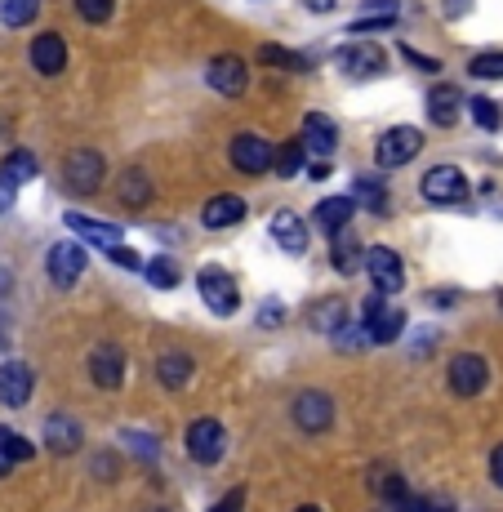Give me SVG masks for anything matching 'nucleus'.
I'll use <instances>...</instances> for the list:
<instances>
[{"label": "nucleus", "mask_w": 503, "mask_h": 512, "mask_svg": "<svg viewBox=\"0 0 503 512\" xmlns=\"http://www.w3.org/2000/svg\"><path fill=\"white\" fill-rule=\"evenodd\" d=\"M196 290H201V303L210 312H219V317H232L236 308H241V290H236V281L228 277L223 268H201V277H196Z\"/></svg>", "instance_id": "obj_1"}, {"label": "nucleus", "mask_w": 503, "mask_h": 512, "mask_svg": "<svg viewBox=\"0 0 503 512\" xmlns=\"http://www.w3.org/2000/svg\"><path fill=\"white\" fill-rule=\"evenodd\" d=\"M419 147H423V134L414 125H397V130H388L379 139L374 161H379V170H401V165H410L419 156Z\"/></svg>", "instance_id": "obj_2"}, {"label": "nucleus", "mask_w": 503, "mask_h": 512, "mask_svg": "<svg viewBox=\"0 0 503 512\" xmlns=\"http://www.w3.org/2000/svg\"><path fill=\"white\" fill-rule=\"evenodd\" d=\"M419 192H423V201H432V205H463L468 201V179H463L455 165H437V170L423 174Z\"/></svg>", "instance_id": "obj_3"}, {"label": "nucleus", "mask_w": 503, "mask_h": 512, "mask_svg": "<svg viewBox=\"0 0 503 512\" xmlns=\"http://www.w3.org/2000/svg\"><path fill=\"white\" fill-rule=\"evenodd\" d=\"M366 277L374 281V290L379 294H397L401 285H406V263H401L397 250L374 245V250H366Z\"/></svg>", "instance_id": "obj_4"}, {"label": "nucleus", "mask_w": 503, "mask_h": 512, "mask_svg": "<svg viewBox=\"0 0 503 512\" xmlns=\"http://www.w3.org/2000/svg\"><path fill=\"white\" fill-rule=\"evenodd\" d=\"M187 450H192L196 464H219L223 450H228V432L219 419H196L187 428Z\"/></svg>", "instance_id": "obj_5"}, {"label": "nucleus", "mask_w": 503, "mask_h": 512, "mask_svg": "<svg viewBox=\"0 0 503 512\" xmlns=\"http://www.w3.org/2000/svg\"><path fill=\"white\" fill-rule=\"evenodd\" d=\"M67 187H72L76 196H90L103 187V174H107V161L98 152H90V147H81V152H72L67 156Z\"/></svg>", "instance_id": "obj_6"}, {"label": "nucleus", "mask_w": 503, "mask_h": 512, "mask_svg": "<svg viewBox=\"0 0 503 512\" xmlns=\"http://www.w3.org/2000/svg\"><path fill=\"white\" fill-rule=\"evenodd\" d=\"M85 250L76 241H58L54 250H49V259H45V268H49V281L58 285V290H72L76 281L85 277Z\"/></svg>", "instance_id": "obj_7"}, {"label": "nucleus", "mask_w": 503, "mask_h": 512, "mask_svg": "<svg viewBox=\"0 0 503 512\" xmlns=\"http://www.w3.org/2000/svg\"><path fill=\"white\" fill-rule=\"evenodd\" d=\"M361 326H366L370 343H392L401 330H406V317H401V308L383 303V294H374L366 308H361Z\"/></svg>", "instance_id": "obj_8"}, {"label": "nucleus", "mask_w": 503, "mask_h": 512, "mask_svg": "<svg viewBox=\"0 0 503 512\" xmlns=\"http://www.w3.org/2000/svg\"><path fill=\"white\" fill-rule=\"evenodd\" d=\"M334 63H339V72L348 76V81H370V76L383 72V49L379 45H343L339 54H334Z\"/></svg>", "instance_id": "obj_9"}, {"label": "nucleus", "mask_w": 503, "mask_h": 512, "mask_svg": "<svg viewBox=\"0 0 503 512\" xmlns=\"http://www.w3.org/2000/svg\"><path fill=\"white\" fill-rule=\"evenodd\" d=\"M450 388H455V397H477L481 388L490 383V366L477 357V352H459L455 361H450Z\"/></svg>", "instance_id": "obj_10"}, {"label": "nucleus", "mask_w": 503, "mask_h": 512, "mask_svg": "<svg viewBox=\"0 0 503 512\" xmlns=\"http://www.w3.org/2000/svg\"><path fill=\"white\" fill-rule=\"evenodd\" d=\"M272 152L276 147L268 139H259V134H236L232 139V165L241 174H268L272 170Z\"/></svg>", "instance_id": "obj_11"}, {"label": "nucleus", "mask_w": 503, "mask_h": 512, "mask_svg": "<svg viewBox=\"0 0 503 512\" xmlns=\"http://www.w3.org/2000/svg\"><path fill=\"white\" fill-rule=\"evenodd\" d=\"M32 366L27 361H5L0 366V401H5L9 410H18V406H27L32 401Z\"/></svg>", "instance_id": "obj_12"}, {"label": "nucleus", "mask_w": 503, "mask_h": 512, "mask_svg": "<svg viewBox=\"0 0 503 512\" xmlns=\"http://www.w3.org/2000/svg\"><path fill=\"white\" fill-rule=\"evenodd\" d=\"M210 85L219 90L223 98H241L245 85H250V72H245V63L236 54H219L210 63Z\"/></svg>", "instance_id": "obj_13"}, {"label": "nucleus", "mask_w": 503, "mask_h": 512, "mask_svg": "<svg viewBox=\"0 0 503 512\" xmlns=\"http://www.w3.org/2000/svg\"><path fill=\"white\" fill-rule=\"evenodd\" d=\"M303 152H312L317 161H330L334 156V147H339V130H334V121L330 116H321V112H312L308 121H303Z\"/></svg>", "instance_id": "obj_14"}, {"label": "nucleus", "mask_w": 503, "mask_h": 512, "mask_svg": "<svg viewBox=\"0 0 503 512\" xmlns=\"http://www.w3.org/2000/svg\"><path fill=\"white\" fill-rule=\"evenodd\" d=\"M334 419V401L325 397V392H299V401H294V423H299L303 432H325Z\"/></svg>", "instance_id": "obj_15"}, {"label": "nucleus", "mask_w": 503, "mask_h": 512, "mask_svg": "<svg viewBox=\"0 0 503 512\" xmlns=\"http://www.w3.org/2000/svg\"><path fill=\"white\" fill-rule=\"evenodd\" d=\"M90 379L98 383V388H121V379H125V352L112 348V343H98V348L90 352Z\"/></svg>", "instance_id": "obj_16"}, {"label": "nucleus", "mask_w": 503, "mask_h": 512, "mask_svg": "<svg viewBox=\"0 0 503 512\" xmlns=\"http://www.w3.org/2000/svg\"><path fill=\"white\" fill-rule=\"evenodd\" d=\"M81 441H85V432H81V423H76L72 415H54L45 423V450L49 455H76Z\"/></svg>", "instance_id": "obj_17"}, {"label": "nucleus", "mask_w": 503, "mask_h": 512, "mask_svg": "<svg viewBox=\"0 0 503 512\" xmlns=\"http://www.w3.org/2000/svg\"><path fill=\"white\" fill-rule=\"evenodd\" d=\"M201 219H205V228H236V223L245 219V201L236 192H219V196H210L205 201V210H201Z\"/></svg>", "instance_id": "obj_18"}, {"label": "nucleus", "mask_w": 503, "mask_h": 512, "mask_svg": "<svg viewBox=\"0 0 503 512\" xmlns=\"http://www.w3.org/2000/svg\"><path fill=\"white\" fill-rule=\"evenodd\" d=\"M272 241L281 245L285 254H303L308 250V223L299 219V214H290V210H281V214H272Z\"/></svg>", "instance_id": "obj_19"}, {"label": "nucleus", "mask_w": 503, "mask_h": 512, "mask_svg": "<svg viewBox=\"0 0 503 512\" xmlns=\"http://www.w3.org/2000/svg\"><path fill=\"white\" fill-rule=\"evenodd\" d=\"M397 0H366V5L357 9V18H352V32H383V27H397Z\"/></svg>", "instance_id": "obj_20"}, {"label": "nucleus", "mask_w": 503, "mask_h": 512, "mask_svg": "<svg viewBox=\"0 0 503 512\" xmlns=\"http://www.w3.org/2000/svg\"><path fill=\"white\" fill-rule=\"evenodd\" d=\"M32 67L41 76H58L67 67V45H63V36H36L32 41Z\"/></svg>", "instance_id": "obj_21"}, {"label": "nucleus", "mask_w": 503, "mask_h": 512, "mask_svg": "<svg viewBox=\"0 0 503 512\" xmlns=\"http://www.w3.org/2000/svg\"><path fill=\"white\" fill-rule=\"evenodd\" d=\"M463 112V94L455 90V85H437V90L428 94V121L441 125V130H450V125L459 121Z\"/></svg>", "instance_id": "obj_22"}, {"label": "nucleus", "mask_w": 503, "mask_h": 512, "mask_svg": "<svg viewBox=\"0 0 503 512\" xmlns=\"http://www.w3.org/2000/svg\"><path fill=\"white\" fill-rule=\"evenodd\" d=\"M352 214H357V205H352V196H325V201L317 205V228L325 236L343 232L352 223Z\"/></svg>", "instance_id": "obj_23"}, {"label": "nucleus", "mask_w": 503, "mask_h": 512, "mask_svg": "<svg viewBox=\"0 0 503 512\" xmlns=\"http://www.w3.org/2000/svg\"><path fill=\"white\" fill-rule=\"evenodd\" d=\"M36 179V156L27 152V147H18V152H9L5 156V165H0V187H23V183H32Z\"/></svg>", "instance_id": "obj_24"}, {"label": "nucleus", "mask_w": 503, "mask_h": 512, "mask_svg": "<svg viewBox=\"0 0 503 512\" xmlns=\"http://www.w3.org/2000/svg\"><path fill=\"white\" fill-rule=\"evenodd\" d=\"M63 223L81 236V241H94V245H103V250L121 241V228H116V223H98V219H85V214H67Z\"/></svg>", "instance_id": "obj_25"}, {"label": "nucleus", "mask_w": 503, "mask_h": 512, "mask_svg": "<svg viewBox=\"0 0 503 512\" xmlns=\"http://www.w3.org/2000/svg\"><path fill=\"white\" fill-rule=\"evenodd\" d=\"M192 357L187 352H165L161 361H156V379L165 383V388H187L192 383Z\"/></svg>", "instance_id": "obj_26"}, {"label": "nucleus", "mask_w": 503, "mask_h": 512, "mask_svg": "<svg viewBox=\"0 0 503 512\" xmlns=\"http://www.w3.org/2000/svg\"><path fill=\"white\" fill-rule=\"evenodd\" d=\"M36 455V446L32 441H23L18 432H9V428H0V472H9L14 464H27V459Z\"/></svg>", "instance_id": "obj_27"}, {"label": "nucleus", "mask_w": 503, "mask_h": 512, "mask_svg": "<svg viewBox=\"0 0 503 512\" xmlns=\"http://www.w3.org/2000/svg\"><path fill=\"white\" fill-rule=\"evenodd\" d=\"M259 63H268V67H281V72H308V58L299 54V49H285V45H263L259 49Z\"/></svg>", "instance_id": "obj_28"}, {"label": "nucleus", "mask_w": 503, "mask_h": 512, "mask_svg": "<svg viewBox=\"0 0 503 512\" xmlns=\"http://www.w3.org/2000/svg\"><path fill=\"white\" fill-rule=\"evenodd\" d=\"M116 192H121L125 205H147V201H152V183H147V170H125L121 183H116Z\"/></svg>", "instance_id": "obj_29"}, {"label": "nucleus", "mask_w": 503, "mask_h": 512, "mask_svg": "<svg viewBox=\"0 0 503 512\" xmlns=\"http://www.w3.org/2000/svg\"><path fill=\"white\" fill-rule=\"evenodd\" d=\"M334 268L339 272H357L361 268V241L348 236V228L334 232Z\"/></svg>", "instance_id": "obj_30"}, {"label": "nucleus", "mask_w": 503, "mask_h": 512, "mask_svg": "<svg viewBox=\"0 0 503 512\" xmlns=\"http://www.w3.org/2000/svg\"><path fill=\"white\" fill-rule=\"evenodd\" d=\"M352 196H357L370 214H388V187H383L379 179H357L352 183Z\"/></svg>", "instance_id": "obj_31"}, {"label": "nucleus", "mask_w": 503, "mask_h": 512, "mask_svg": "<svg viewBox=\"0 0 503 512\" xmlns=\"http://www.w3.org/2000/svg\"><path fill=\"white\" fill-rule=\"evenodd\" d=\"M143 277L152 281L156 290H174L183 272H179V263H174V259H147V263H143Z\"/></svg>", "instance_id": "obj_32"}, {"label": "nucleus", "mask_w": 503, "mask_h": 512, "mask_svg": "<svg viewBox=\"0 0 503 512\" xmlns=\"http://www.w3.org/2000/svg\"><path fill=\"white\" fill-rule=\"evenodd\" d=\"M303 156H308V152H303V143H285V147H276V152H272V170L281 174V179H294V174L303 170Z\"/></svg>", "instance_id": "obj_33"}, {"label": "nucleus", "mask_w": 503, "mask_h": 512, "mask_svg": "<svg viewBox=\"0 0 503 512\" xmlns=\"http://www.w3.org/2000/svg\"><path fill=\"white\" fill-rule=\"evenodd\" d=\"M312 326L317 330H339V326H348V312H343V299H325L312 308Z\"/></svg>", "instance_id": "obj_34"}, {"label": "nucleus", "mask_w": 503, "mask_h": 512, "mask_svg": "<svg viewBox=\"0 0 503 512\" xmlns=\"http://www.w3.org/2000/svg\"><path fill=\"white\" fill-rule=\"evenodd\" d=\"M468 112H472V121H477L486 134H495L503 125V112H499L495 98H468Z\"/></svg>", "instance_id": "obj_35"}, {"label": "nucleus", "mask_w": 503, "mask_h": 512, "mask_svg": "<svg viewBox=\"0 0 503 512\" xmlns=\"http://www.w3.org/2000/svg\"><path fill=\"white\" fill-rule=\"evenodd\" d=\"M36 9H41V0H0V18H5V27H27L36 18Z\"/></svg>", "instance_id": "obj_36"}, {"label": "nucleus", "mask_w": 503, "mask_h": 512, "mask_svg": "<svg viewBox=\"0 0 503 512\" xmlns=\"http://www.w3.org/2000/svg\"><path fill=\"white\" fill-rule=\"evenodd\" d=\"M468 72L477 76V81H503V49H486V54H477L468 63Z\"/></svg>", "instance_id": "obj_37"}, {"label": "nucleus", "mask_w": 503, "mask_h": 512, "mask_svg": "<svg viewBox=\"0 0 503 512\" xmlns=\"http://www.w3.org/2000/svg\"><path fill=\"white\" fill-rule=\"evenodd\" d=\"M116 9V0H76V14L85 18V23H107Z\"/></svg>", "instance_id": "obj_38"}, {"label": "nucleus", "mask_w": 503, "mask_h": 512, "mask_svg": "<svg viewBox=\"0 0 503 512\" xmlns=\"http://www.w3.org/2000/svg\"><path fill=\"white\" fill-rule=\"evenodd\" d=\"M107 259L112 263H121V268H134V272H143V259L130 250V245H107Z\"/></svg>", "instance_id": "obj_39"}, {"label": "nucleus", "mask_w": 503, "mask_h": 512, "mask_svg": "<svg viewBox=\"0 0 503 512\" xmlns=\"http://www.w3.org/2000/svg\"><path fill=\"white\" fill-rule=\"evenodd\" d=\"M241 508H245V486H232L228 495H223V499H219V504H214L210 512H241Z\"/></svg>", "instance_id": "obj_40"}, {"label": "nucleus", "mask_w": 503, "mask_h": 512, "mask_svg": "<svg viewBox=\"0 0 503 512\" xmlns=\"http://www.w3.org/2000/svg\"><path fill=\"white\" fill-rule=\"evenodd\" d=\"M410 512H455L450 499H410Z\"/></svg>", "instance_id": "obj_41"}, {"label": "nucleus", "mask_w": 503, "mask_h": 512, "mask_svg": "<svg viewBox=\"0 0 503 512\" xmlns=\"http://www.w3.org/2000/svg\"><path fill=\"white\" fill-rule=\"evenodd\" d=\"M259 321H263V326H281V303H276V299H268V303H263Z\"/></svg>", "instance_id": "obj_42"}, {"label": "nucleus", "mask_w": 503, "mask_h": 512, "mask_svg": "<svg viewBox=\"0 0 503 512\" xmlns=\"http://www.w3.org/2000/svg\"><path fill=\"white\" fill-rule=\"evenodd\" d=\"M490 481L503 490V446H495V455H490Z\"/></svg>", "instance_id": "obj_43"}, {"label": "nucleus", "mask_w": 503, "mask_h": 512, "mask_svg": "<svg viewBox=\"0 0 503 512\" xmlns=\"http://www.w3.org/2000/svg\"><path fill=\"white\" fill-rule=\"evenodd\" d=\"M406 58H410L414 67H419V72H437V67H441L437 58H428V54H414V49H406Z\"/></svg>", "instance_id": "obj_44"}, {"label": "nucleus", "mask_w": 503, "mask_h": 512, "mask_svg": "<svg viewBox=\"0 0 503 512\" xmlns=\"http://www.w3.org/2000/svg\"><path fill=\"white\" fill-rule=\"evenodd\" d=\"M303 5H308V9H312V14H330V9H334V5H339V0H303Z\"/></svg>", "instance_id": "obj_45"}, {"label": "nucleus", "mask_w": 503, "mask_h": 512, "mask_svg": "<svg viewBox=\"0 0 503 512\" xmlns=\"http://www.w3.org/2000/svg\"><path fill=\"white\" fill-rule=\"evenodd\" d=\"M468 5H472V0H446V14H450V18H459Z\"/></svg>", "instance_id": "obj_46"}, {"label": "nucleus", "mask_w": 503, "mask_h": 512, "mask_svg": "<svg viewBox=\"0 0 503 512\" xmlns=\"http://www.w3.org/2000/svg\"><path fill=\"white\" fill-rule=\"evenodd\" d=\"M9 290H14V277H9V268L0 263V294H9Z\"/></svg>", "instance_id": "obj_47"}, {"label": "nucleus", "mask_w": 503, "mask_h": 512, "mask_svg": "<svg viewBox=\"0 0 503 512\" xmlns=\"http://www.w3.org/2000/svg\"><path fill=\"white\" fill-rule=\"evenodd\" d=\"M308 174H312V179H325V174H330V161H317Z\"/></svg>", "instance_id": "obj_48"}, {"label": "nucleus", "mask_w": 503, "mask_h": 512, "mask_svg": "<svg viewBox=\"0 0 503 512\" xmlns=\"http://www.w3.org/2000/svg\"><path fill=\"white\" fill-rule=\"evenodd\" d=\"M9 205H14V192H9V187H0V210H9Z\"/></svg>", "instance_id": "obj_49"}, {"label": "nucleus", "mask_w": 503, "mask_h": 512, "mask_svg": "<svg viewBox=\"0 0 503 512\" xmlns=\"http://www.w3.org/2000/svg\"><path fill=\"white\" fill-rule=\"evenodd\" d=\"M299 512H321V508H317V504H303V508H299Z\"/></svg>", "instance_id": "obj_50"}, {"label": "nucleus", "mask_w": 503, "mask_h": 512, "mask_svg": "<svg viewBox=\"0 0 503 512\" xmlns=\"http://www.w3.org/2000/svg\"><path fill=\"white\" fill-rule=\"evenodd\" d=\"M147 512H170V508H147Z\"/></svg>", "instance_id": "obj_51"}, {"label": "nucleus", "mask_w": 503, "mask_h": 512, "mask_svg": "<svg viewBox=\"0 0 503 512\" xmlns=\"http://www.w3.org/2000/svg\"><path fill=\"white\" fill-rule=\"evenodd\" d=\"M379 512H397V508H392V504H388V508H379Z\"/></svg>", "instance_id": "obj_52"}, {"label": "nucleus", "mask_w": 503, "mask_h": 512, "mask_svg": "<svg viewBox=\"0 0 503 512\" xmlns=\"http://www.w3.org/2000/svg\"><path fill=\"white\" fill-rule=\"evenodd\" d=\"M499 303H503V294H499Z\"/></svg>", "instance_id": "obj_53"}]
</instances>
